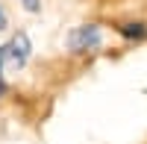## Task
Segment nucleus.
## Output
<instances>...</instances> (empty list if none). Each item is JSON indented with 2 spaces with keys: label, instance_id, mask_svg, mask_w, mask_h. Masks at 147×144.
<instances>
[{
  "label": "nucleus",
  "instance_id": "f257e3e1",
  "mask_svg": "<svg viewBox=\"0 0 147 144\" xmlns=\"http://www.w3.org/2000/svg\"><path fill=\"white\" fill-rule=\"evenodd\" d=\"M100 44H103V27L94 24V21L91 24H80V27L68 30V35H65V47H68L71 56H88Z\"/></svg>",
  "mask_w": 147,
  "mask_h": 144
},
{
  "label": "nucleus",
  "instance_id": "f03ea898",
  "mask_svg": "<svg viewBox=\"0 0 147 144\" xmlns=\"http://www.w3.org/2000/svg\"><path fill=\"white\" fill-rule=\"evenodd\" d=\"M0 53H3V65H12V68H24L32 56V38L30 32H12L6 44H0Z\"/></svg>",
  "mask_w": 147,
  "mask_h": 144
},
{
  "label": "nucleus",
  "instance_id": "7ed1b4c3",
  "mask_svg": "<svg viewBox=\"0 0 147 144\" xmlns=\"http://www.w3.org/2000/svg\"><path fill=\"white\" fill-rule=\"evenodd\" d=\"M118 35L124 41H129V44H141V41H147V24L144 21H124V24H118Z\"/></svg>",
  "mask_w": 147,
  "mask_h": 144
},
{
  "label": "nucleus",
  "instance_id": "20e7f679",
  "mask_svg": "<svg viewBox=\"0 0 147 144\" xmlns=\"http://www.w3.org/2000/svg\"><path fill=\"white\" fill-rule=\"evenodd\" d=\"M18 3L27 9L30 15H38V12H41V0H18Z\"/></svg>",
  "mask_w": 147,
  "mask_h": 144
},
{
  "label": "nucleus",
  "instance_id": "39448f33",
  "mask_svg": "<svg viewBox=\"0 0 147 144\" xmlns=\"http://www.w3.org/2000/svg\"><path fill=\"white\" fill-rule=\"evenodd\" d=\"M6 30H9V12H6L3 3H0V35H3Z\"/></svg>",
  "mask_w": 147,
  "mask_h": 144
},
{
  "label": "nucleus",
  "instance_id": "423d86ee",
  "mask_svg": "<svg viewBox=\"0 0 147 144\" xmlns=\"http://www.w3.org/2000/svg\"><path fill=\"white\" fill-rule=\"evenodd\" d=\"M6 91H9V85H6V77H3V53H0V97H6Z\"/></svg>",
  "mask_w": 147,
  "mask_h": 144
}]
</instances>
